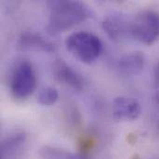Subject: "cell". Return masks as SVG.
<instances>
[{"label":"cell","instance_id":"cell-2","mask_svg":"<svg viewBox=\"0 0 159 159\" xmlns=\"http://www.w3.org/2000/svg\"><path fill=\"white\" fill-rule=\"evenodd\" d=\"M67 49L84 63L95 61L102 51L101 39L89 32L71 34L65 41Z\"/></svg>","mask_w":159,"mask_h":159},{"label":"cell","instance_id":"cell-8","mask_svg":"<svg viewBox=\"0 0 159 159\" xmlns=\"http://www.w3.org/2000/svg\"><path fill=\"white\" fill-rule=\"evenodd\" d=\"M17 46L22 50H34L51 53L54 52L56 48L53 43L47 40L39 34L25 31L22 32L17 41Z\"/></svg>","mask_w":159,"mask_h":159},{"label":"cell","instance_id":"cell-10","mask_svg":"<svg viewBox=\"0 0 159 159\" xmlns=\"http://www.w3.org/2000/svg\"><path fill=\"white\" fill-rule=\"evenodd\" d=\"M145 65V56L143 52L134 51L123 55L118 62L119 71L126 75H136L140 74Z\"/></svg>","mask_w":159,"mask_h":159},{"label":"cell","instance_id":"cell-11","mask_svg":"<svg viewBox=\"0 0 159 159\" xmlns=\"http://www.w3.org/2000/svg\"><path fill=\"white\" fill-rule=\"evenodd\" d=\"M39 156L42 159H87L82 155H75L66 150L44 145L39 149Z\"/></svg>","mask_w":159,"mask_h":159},{"label":"cell","instance_id":"cell-14","mask_svg":"<svg viewBox=\"0 0 159 159\" xmlns=\"http://www.w3.org/2000/svg\"><path fill=\"white\" fill-rule=\"evenodd\" d=\"M154 82H155V87L159 89V62L156 65L154 70Z\"/></svg>","mask_w":159,"mask_h":159},{"label":"cell","instance_id":"cell-15","mask_svg":"<svg viewBox=\"0 0 159 159\" xmlns=\"http://www.w3.org/2000/svg\"><path fill=\"white\" fill-rule=\"evenodd\" d=\"M156 102H157V105L159 110V89H157V94H156Z\"/></svg>","mask_w":159,"mask_h":159},{"label":"cell","instance_id":"cell-4","mask_svg":"<svg viewBox=\"0 0 159 159\" xmlns=\"http://www.w3.org/2000/svg\"><path fill=\"white\" fill-rule=\"evenodd\" d=\"M36 86L35 74L33 65L28 61H19L10 77V91L16 99H26Z\"/></svg>","mask_w":159,"mask_h":159},{"label":"cell","instance_id":"cell-5","mask_svg":"<svg viewBox=\"0 0 159 159\" xmlns=\"http://www.w3.org/2000/svg\"><path fill=\"white\" fill-rule=\"evenodd\" d=\"M140 102L130 97H116L113 102V117L117 122L134 121L141 116Z\"/></svg>","mask_w":159,"mask_h":159},{"label":"cell","instance_id":"cell-1","mask_svg":"<svg viewBox=\"0 0 159 159\" xmlns=\"http://www.w3.org/2000/svg\"><path fill=\"white\" fill-rule=\"evenodd\" d=\"M47 5L49 14L46 29L50 35L66 32L93 15L90 7L80 1L54 0L48 1Z\"/></svg>","mask_w":159,"mask_h":159},{"label":"cell","instance_id":"cell-9","mask_svg":"<svg viewBox=\"0 0 159 159\" xmlns=\"http://www.w3.org/2000/svg\"><path fill=\"white\" fill-rule=\"evenodd\" d=\"M27 135L22 131L8 134L1 142L0 159H18L24 149Z\"/></svg>","mask_w":159,"mask_h":159},{"label":"cell","instance_id":"cell-6","mask_svg":"<svg viewBox=\"0 0 159 159\" xmlns=\"http://www.w3.org/2000/svg\"><path fill=\"white\" fill-rule=\"evenodd\" d=\"M130 21L120 14H112L104 18L102 27L108 37L116 42H121L130 35Z\"/></svg>","mask_w":159,"mask_h":159},{"label":"cell","instance_id":"cell-12","mask_svg":"<svg viewBox=\"0 0 159 159\" xmlns=\"http://www.w3.org/2000/svg\"><path fill=\"white\" fill-rule=\"evenodd\" d=\"M59 99L58 90L52 87H46L38 94V102L44 106H50L56 103Z\"/></svg>","mask_w":159,"mask_h":159},{"label":"cell","instance_id":"cell-13","mask_svg":"<svg viewBox=\"0 0 159 159\" xmlns=\"http://www.w3.org/2000/svg\"><path fill=\"white\" fill-rule=\"evenodd\" d=\"M95 139L91 134H85L81 137V140L79 142V145H80V149L82 150V153L85 154L87 152H89V150L93 149L94 145H95Z\"/></svg>","mask_w":159,"mask_h":159},{"label":"cell","instance_id":"cell-3","mask_svg":"<svg viewBox=\"0 0 159 159\" xmlns=\"http://www.w3.org/2000/svg\"><path fill=\"white\" fill-rule=\"evenodd\" d=\"M130 35L142 44L151 46L159 38V13L144 10L130 21Z\"/></svg>","mask_w":159,"mask_h":159},{"label":"cell","instance_id":"cell-7","mask_svg":"<svg viewBox=\"0 0 159 159\" xmlns=\"http://www.w3.org/2000/svg\"><path fill=\"white\" fill-rule=\"evenodd\" d=\"M52 71L55 79L76 91H82L85 87L83 78L63 60H56L53 63Z\"/></svg>","mask_w":159,"mask_h":159}]
</instances>
